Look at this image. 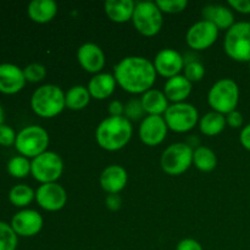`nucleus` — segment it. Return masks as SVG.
Instances as JSON below:
<instances>
[{"instance_id": "obj_4", "label": "nucleus", "mask_w": 250, "mask_h": 250, "mask_svg": "<svg viewBox=\"0 0 250 250\" xmlns=\"http://www.w3.org/2000/svg\"><path fill=\"white\" fill-rule=\"evenodd\" d=\"M239 88L231 78H222L214 83L208 93V103L212 110L222 115L234 111L238 105Z\"/></svg>"}, {"instance_id": "obj_25", "label": "nucleus", "mask_w": 250, "mask_h": 250, "mask_svg": "<svg viewBox=\"0 0 250 250\" xmlns=\"http://www.w3.org/2000/svg\"><path fill=\"white\" fill-rule=\"evenodd\" d=\"M226 116L220 112L211 111L205 114L199 121V128L203 134L208 137H215L221 133L226 127Z\"/></svg>"}, {"instance_id": "obj_35", "label": "nucleus", "mask_w": 250, "mask_h": 250, "mask_svg": "<svg viewBox=\"0 0 250 250\" xmlns=\"http://www.w3.org/2000/svg\"><path fill=\"white\" fill-rule=\"evenodd\" d=\"M16 132L14 131L12 127H10L9 125L2 124L0 126V146H15V142H16Z\"/></svg>"}, {"instance_id": "obj_2", "label": "nucleus", "mask_w": 250, "mask_h": 250, "mask_svg": "<svg viewBox=\"0 0 250 250\" xmlns=\"http://www.w3.org/2000/svg\"><path fill=\"white\" fill-rule=\"evenodd\" d=\"M133 127L125 116H110L103 120L95 131V139L100 148L107 151H117L131 141Z\"/></svg>"}, {"instance_id": "obj_9", "label": "nucleus", "mask_w": 250, "mask_h": 250, "mask_svg": "<svg viewBox=\"0 0 250 250\" xmlns=\"http://www.w3.org/2000/svg\"><path fill=\"white\" fill-rule=\"evenodd\" d=\"M62 159L54 151H44L31 161L32 176L42 185L56 182L62 175Z\"/></svg>"}, {"instance_id": "obj_19", "label": "nucleus", "mask_w": 250, "mask_h": 250, "mask_svg": "<svg viewBox=\"0 0 250 250\" xmlns=\"http://www.w3.org/2000/svg\"><path fill=\"white\" fill-rule=\"evenodd\" d=\"M192 82H189L183 75H178L166 81L164 93H165L167 100L172 102L173 104L185 103V100L192 93Z\"/></svg>"}, {"instance_id": "obj_1", "label": "nucleus", "mask_w": 250, "mask_h": 250, "mask_svg": "<svg viewBox=\"0 0 250 250\" xmlns=\"http://www.w3.org/2000/svg\"><path fill=\"white\" fill-rule=\"evenodd\" d=\"M154 63L143 56H127L114 67L116 83L131 94H144L156 80Z\"/></svg>"}, {"instance_id": "obj_3", "label": "nucleus", "mask_w": 250, "mask_h": 250, "mask_svg": "<svg viewBox=\"0 0 250 250\" xmlns=\"http://www.w3.org/2000/svg\"><path fill=\"white\" fill-rule=\"evenodd\" d=\"M34 114L44 119L58 116L66 107L65 93L55 84H44L37 88L31 97Z\"/></svg>"}, {"instance_id": "obj_40", "label": "nucleus", "mask_w": 250, "mask_h": 250, "mask_svg": "<svg viewBox=\"0 0 250 250\" xmlns=\"http://www.w3.org/2000/svg\"><path fill=\"white\" fill-rule=\"evenodd\" d=\"M105 204H106V207L109 208L110 210L116 211V210H119L120 208H121L122 200L119 194H109L106 197V200H105Z\"/></svg>"}, {"instance_id": "obj_26", "label": "nucleus", "mask_w": 250, "mask_h": 250, "mask_svg": "<svg viewBox=\"0 0 250 250\" xmlns=\"http://www.w3.org/2000/svg\"><path fill=\"white\" fill-rule=\"evenodd\" d=\"M89 90L84 85H73L65 93L66 107L73 111L82 110L90 102Z\"/></svg>"}, {"instance_id": "obj_24", "label": "nucleus", "mask_w": 250, "mask_h": 250, "mask_svg": "<svg viewBox=\"0 0 250 250\" xmlns=\"http://www.w3.org/2000/svg\"><path fill=\"white\" fill-rule=\"evenodd\" d=\"M141 102L144 112H146L148 115L161 116L163 114H165L166 110L170 106L165 93L159 89H153V88L142 95Z\"/></svg>"}, {"instance_id": "obj_7", "label": "nucleus", "mask_w": 250, "mask_h": 250, "mask_svg": "<svg viewBox=\"0 0 250 250\" xmlns=\"http://www.w3.org/2000/svg\"><path fill=\"white\" fill-rule=\"evenodd\" d=\"M132 22L139 33L146 37H154L163 28V12L153 1L137 2Z\"/></svg>"}, {"instance_id": "obj_37", "label": "nucleus", "mask_w": 250, "mask_h": 250, "mask_svg": "<svg viewBox=\"0 0 250 250\" xmlns=\"http://www.w3.org/2000/svg\"><path fill=\"white\" fill-rule=\"evenodd\" d=\"M176 250H204L203 249L202 244L198 241L192 238H185L177 244Z\"/></svg>"}, {"instance_id": "obj_38", "label": "nucleus", "mask_w": 250, "mask_h": 250, "mask_svg": "<svg viewBox=\"0 0 250 250\" xmlns=\"http://www.w3.org/2000/svg\"><path fill=\"white\" fill-rule=\"evenodd\" d=\"M229 5L241 14H250V0H229Z\"/></svg>"}, {"instance_id": "obj_11", "label": "nucleus", "mask_w": 250, "mask_h": 250, "mask_svg": "<svg viewBox=\"0 0 250 250\" xmlns=\"http://www.w3.org/2000/svg\"><path fill=\"white\" fill-rule=\"evenodd\" d=\"M217 37L219 28L211 22L202 20L189 27L186 34V41L193 50H205L216 42Z\"/></svg>"}, {"instance_id": "obj_18", "label": "nucleus", "mask_w": 250, "mask_h": 250, "mask_svg": "<svg viewBox=\"0 0 250 250\" xmlns=\"http://www.w3.org/2000/svg\"><path fill=\"white\" fill-rule=\"evenodd\" d=\"M127 171L120 165H110L100 175V186L109 194H119L127 185Z\"/></svg>"}, {"instance_id": "obj_29", "label": "nucleus", "mask_w": 250, "mask_h": 250, "mask_svg": "<svg viewBox=\"0 0 250 250\" xmlns=\"http://www.w3.org/2000/svg\"><path fill=\"white\" fill-rule=\"evenodd\" d=\"M7 172L15 178H24L31 173V161L24 156H14L7 163Z\"/></svg>"}, {"instance_id": "obj_17", "label": "nucleus", "mask_w": 250, "mask_h": 250, "mask_svg": "<svg viewBox=\"0 0 250 250\" xmlns=\"http://www.w3.org/2000/svg\"><path fill=\"white\" fill-rule=\"evenodd\" d=\"M77 60L83 70L98 75L105 66V54L97 44L84 43L77 50Z\"/></svg>"}, {"instance_id": "obj_10", "label": "nucleus", "mask_w": 250, "mask_h": 250, "mask_svg": "<svg viewBox=\"0 0 250 250\" xmlns=\"http://www.w3.org/2000/svg\"><path fill=\"white\" fill-rule=\"evenodd\" d=\"M165 119L168 129L177 133H185L190 131L199 121V114L195 106L188 103H177L168 106L166 110Z\"/></svg>"}, {"instance_id": "obj_31", "label": "nucleus", "mask_w": 250, "mask_h": 250, "mask_svg": "<svg viewBox=\"0 0 250 250\" xmlns=\"http://www.w3.org/2000/svg\"><path fill=\"white\" fill-rule=\"evenodd\" d=\"M23 73L27 82L38 83L45 78L46 68L45 66L42 65V63H29V65H27L26 67L23 68Z\"/></svg>"}, {"instance_id": "obj_39", "label": "nucleus", "mask_w": 250, "mask_h": 250, "mask_svg": "<svg viewBox=\"0 0 250 250\" xmlns=\"http://www.w3.org/2000/svg\"><path fill=\"white\" fill-rule=\"evenodd\" d=\"M109 114L110 116H125V105L119 100H112L109 104Z\"/></svg>"}, {"instance_id": "obj_23", "label": "nucleus", "mask_w": 250, "mask_h": 250, "mask_svg": "<svg viewBox=\"0 0 250 250\" xmlns=\"http://www.w3.org/2000/svg\"><path fill=\"white\" fill-rule=\"evenodd\" d=\"M29 19L37 23H48L58 14V4L54 0H33L27 7Z\"/></svg>"}, {"instance_id": "obj_6", "label": "nucleus", "mask_w": 250, "mask_h": 250, "mask_svg": "<svg viewBox=\"0 0 250 250\" xmlns=\"http://www.w3.org/2000/svg\"><path fill=\"white\" fill-rule=\"evenodd\" d=\"M49 146V134L43 127L32 125L22 128L17 133L15 148L24 158L34 159L41 155Z\"/></svg>"}, {"instance_id": "obj_14", "label": "nucleus", "mask_w": 250, "mask_h": 250, "mask_svg": "<svg viewBox=\"0 0 250 250\" xmlns=\"http://www.w3.org/2000/svg\"><path fill=\"white\" fill-rule=\"evenodd\" d=\"M167 129L168 127L163 116L148 115L139 126V138L149 146H159L166 138Z\"/></svg>"}, {"instance_id": "obj_33", "label": "nucleus", "mask_w": 250, "mask_h": 250, "mask_svg": "<svg viewBox=\"0 0 250 250\" xmlns=\"http://www.w3.org/2000/svg\"><path fill=\"white\" fill-rule=\"evenodd\" d=\"M185 77L187 78L189 82H199L203 80L205 75L204 65L199 61H190L187 65H185Z\"/></svg>"}, {"instance_id": "obj_30", "label": "nucleus", "mask_w": 250, "mask_h": 250, "mask_svg": "<svg viewBox=\"0 0 250 250\" xmlns=\"http://www.w3.org/2000/svg\"><path fill=\"white\" fill-rule=\"evenodd\" d=\"M17 237L11 225L0 221V250H16L19 243Z\"/></svg>"}, {"instance_id": "obj_15", "label": "nucleus", "mask_w": 250, "mask_h": 250, "mask_svg": "<svg viewBox=\"0 0 250 250\" xmlns=\"http://www.w3.org/2000/svg\"><path fill=\"white\" fill-rule=\"evenodd\" d=\"M156 73L163 77L172 78L180 75L181 71L185 68V59L175 49L166 48L156 54L153 61Z\"/></svg>"}, {"instance_id": "obj_5", "label": "nucleus", "mask_w": 250, "mask_h": 250, "mask_svg": "<svg viewBox=\"0 0 250 250\" xmlns=\"http://www.w3.org/2000/svg\"><path fill=\"white\" fill-rule=\"evenodd\" d=\"M224 48L232 60L250 62V22H237L226 32Z\"/></svg>"}, {"instance_id": "obj_32", "label": "nucleus", "mask_w": 250, "mask_h": 250, "mask_svg": "<svg viewBox=\"0 0 250 250\" xmlns=\"http://www.w3.org/2000/svg\"><path fill=\"white\" fill-rule=\"evenodd\" d=\"M155 4L158 5L161 12L165 14H180L185 11L187 7V0H156Z\"/></svg>"}, {"instance_id": "obj_42", "label": "nucleus", "mask_w": 250, "mask_h": 250, "mask_svg": "<svg viewBox=\"0 0 250 250\" xmlns=\"http://www.w3.org/2000/svg\"><path fill=\"white\" fill-rule=\"evenodd\" d=\"M4 119H5L4 109H2V106H1V105H0V126H1L2 124H4Z\"/></svg>"}, {"instance_id": "obj_34", "label": "nucleus", "mask_w": 250, "mask_h": 250, "mask_svg": "<svg viewBox=\"0 0 250 250\" xmlns=\"http://www.w3.org/2000/svg\"><path fill=\"white\" fill-rule=\"evenodd\" d=\"M144 115V109L142 106L141 99H132L125 105V117L128 119L129 121L133 120V121H137L141 117H143Z\"/></svg>"}, {"instance_id": "obj_13", "label": "nucleus", "mask_w": 250, "mask_h": 250, "mask_svg": "<svg viewBox=\"0 0 250 250\" xmlns=\"http://www.w3.org/2000/svg\"><path fill=\"white\" fill-rule=\"evenodd\" d=\"M43 217L33 209H23L16 212L11 220V227L20 237H34L43 229Z\"/></svg>"}, {"instance_id": "obj_41", "label": "nucleus", "mask_w": 250, "mask_h": 250, "mask_svg": "<svg viewBox=\"0 0 250 250\" xmlns=\"http://www.w3.org/2000/svg\"><path fill=\"white\" fill-rule=\"evenodd\" d=\"M239 141H241L242 146L250 151V124L247 125L246 127H243L241 132V136H239Z\"/></svg>"}, {"instance_id": "obj_12", "label": "nucleus", "mask_w": 250, "mask_h": 250, "mask_svg": "<svg viewBox=\"0 0 250 250\" xmlns=\"http://www.w3.org/2000/svg\"><path fill=\"white\" fill-rule=\"evenodd\" d=\"M36 200L39 207L46 211H59L66 205L67 193L59 183H45L37 189Z\"/></svg>"}, {"instance_id": "obj_16", "label": "nucleus", "mask_w": 250, "mask_h": 250, "mask_svg": "<svg viewBox=\"0 0 250 250\" xmlns=\"http://www.w3.org/2000/svg\"><path fill=\"white\" fill-rule=\"evenodd\" d=\"M23 70L14 63H0V93L16 94L23 89L26 84Z\"/></svg>"}, {"instance_id": "obj_22", "label": "nucleus", "mask_w": 250, "mask_h": 250, "mask_svg": "<svg viewBox=\"0 0 250 250\" xmlns=\"http://www.w3.org/2000/svg\"><path fill=\"white\" fill-rule=\"evenodd\" d=\"M136 7L133 0H107L104 2L106 16L116 23H125L132 20Z\"/></svg>"}, {"instance_id": "obj_28", "label": "nucleus", "mask_w": 250, "mask_h": 250, "mask_svg": "<svg viewBox=\"0 0 250 250\" xmlns=\"http://www.w3.org/2000/svg\"><path fill=\"white\" fill-rule=\"evenodd\" d=\"M36 192L27 185H16L10 189L9 200L17 208H24L33 202Z\"/></svg>"}, {"instance_id": "obj_20", "label": "nucleus", "mask_w": 250, "mask_h": 250, "mask_svg": "<svg viewBox=\"0 0 250 250\" xmlns=\"http://www.w3.org/2000/svg\"><path fill=\"white\" fill-rule=\"evenodd\" d=\"M116 80L111 73H98L90 78L88 90L90 97L97 100H104L114 93L116 88Z\"/></svg>"}, {"instance_id": "obj_8", "label": "nucleus", "mask_w": 250, "mask_h": 250, "mask_svg": "<svg viewBox=\"0 0 250 250\" xmlns=\"http://www.w3.org/2000/svg\"><path fill=\"white\" fill-rule=\"evenodd\" d=\"M193 150L189 144L175 143L164 150L161 155V168L167 175L178 176L185 173L193 164Z\"/></svg>"}, {"instance_id": "obj_21", "label": "nucleus", "mask_w": 250, "mask_h": 250, "mask_svg": "<svg viewBox=\"0 0 250 250\" xmlns=\"http://www.w3.org/2000/svg\"><path fill=\"white\" fill-rule=\"evenodd\" d=\"M205 21L214 23L220 29L229 31L234 24V15L229 7L224 5H208L202 11Z\"/></svg>"}, {"instance_id": "obj_27", "label": "nucleus", "mask_w": 250, "mask_h": 250, "mask_svg": "<svg viewBox=\"0 0 250 250\" xmlns=\"http://www.w3.org/2000/svg\"><path fill=\"white\" fill-rule=\"evenodd\" d=\"M193 164L198 170L210 172L217 165L216 154L208 146H198L193 153Z\"/></svg>"}, {"instance_id": "obj_43", "label": "nucleus", "mask_w": 250, "mask_h": 250, "mask_svg": "<svg viewBox=\"0 0 250 250\" xmlns=\"http://www.w3.org/2000/svg\"><path fill=\"white\" fill-rule=\"evenodd\" d=\"M249 68H250V62H249Z\"/></svg>"}, {"instance_id": "obj_36", "label": "nucleus", "mask_w": 250, "mask_h": 250, "mask_svg": "<svg viewBox=\"0 0 250 250\" xmlns=\"http://www.w3.org/2000/svg\"><path fill=\"white\" fill-rule=\"evenodd\" d=\"M243 115L239 111L234 110V111L229 112V114L226 115V124L229 125L232 128H239L243 125Z\"/></svg>"}]
</instances>
